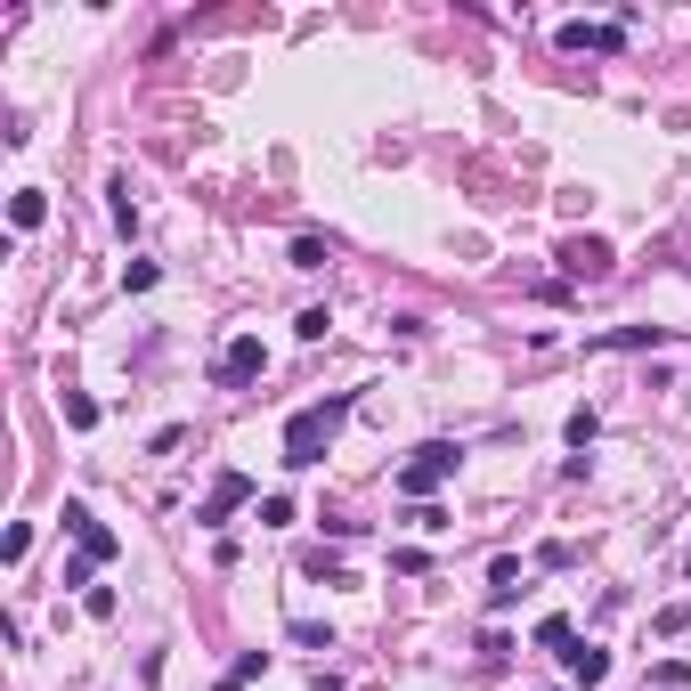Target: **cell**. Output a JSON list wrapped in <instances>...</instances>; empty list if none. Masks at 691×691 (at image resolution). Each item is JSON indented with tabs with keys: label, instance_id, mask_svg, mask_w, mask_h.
<instances>
[{
	"label": "cell",
	"instance_id": "5b68a950",
	"mask_svg": "<svg viewBox=\"0 0 691 691\" xmlns=\"http://www.w3.org/2000/svg\"><path fill=\"white\" fill-rule=\"evenodd\" d=\"M236 505H253V472H220V480H212V496L196 505V521H204V529H220Z\"/></svg>",
	"mask_w": 691,
	"mask_h": 691
},
{
	"label": "cell",
	"instance_id": "44dd1931",
	"mask_svg": "<svg viewBox=\"0 0 691 691\" xmlns=\"http://www.w3.org/2000/svg\"><path fill=\"white\" fill-rule=\"evenodd\" d=\"M293 521V496H261V529H285Z\"/></svg>",
	"mask_w": 691,
	"mask_h": 691
},
{
	"label": "cell",
	"instance_id": "7a4b0ae2",
	"mask_svg": "<svg viewBox=\"0 0 691 691\" xmlns=\"http://www.w3.org/2000/svg\"><path fill=\"white\" fill-rule=\"evenodd\" d=\"M456 464H464L456 439H431V448H415V456L399 464V496H407V505H431V496L456 480Z\"/></svg>",
	"mask_w": 691,
	"mask_h": 691
},
{
	"label": "cell",
	"instance_id": "5bb4252c",
	"mask_svg": "<svg viewBox=\"0 0 691 691\" xmlns=\"http://www.w3.org/2000/svg\"><path fill=\"white\" fill-rule=\"evenodd\" d=\"M578 635H570V618H537V651H570Z\"/></svg>",
	"mask_w": 691,
	"mask_h": 691
},
{
	"label": "cell",
	"instance_id": "6da1fadb",
	"mask_svg": "<svg viewBox=\"0 0 691 691\" xmlns=\"http://www.w3.org/2000/svg\"><path fill=\"white\" fill-rule=\"evenodd\" d=\"M350 423V399H318V407H301L293 423H285V464L293 472H309V464H326V448H334V431Z\"/></svg>",
	"mask_w": 691,
	"mask_h": 691
},
{
	"label": "cell",
	"instance_id": "52a82bcc",
	"mask_svg": "<svg viewBox=\"0 0 691 691\" xmlns=\"http://www.w3.org/2000/svg\"><path fill=\"white\" fill-rule=\"evenodd\" d=\"M626 25H561V49H618Z\"/></svg>",
	"mask_w": 691,
	"mask_h": 691
},
{
	"label": "cell",
	"instance_id": "ffe728a7",
	"mask_svg": "<svg viewBox=\"0 0 691 691\" xmlns=\"http://www.w3.org/2000/svg\"><path fill=\"white\" fill-rule=\"evenodd\" d=\"M326 326H334L326 309H301V318H293V334H301V342H326Z\"/></svg>",
	"mask_w": 691,
	"mask_h": 691
},
{
	"label": "cell",
	"instance_id": "9c48e42d",
	"mask_svg": "<svg viewBox=\"0 0 691 691\" xmlns=\"http://www.w3.org/2000/svg\"><path fill=\"white\" fill-rule=\"evenodd\" d=\"M561 659H570V683H602L610 675V651H594V643H570Z\"/></svg>",
	"mask_w": 691,
	"mask_h": 691
},
{
	"label": "cell",
	"instance_id": "d6986e66",
	"mask_svg": "<svg viewBox=\"0 0 691 691\" xmlns=\"http://www.w3.org/2000/svg\"><path fill=\"white\" fill-rule=\"evenodd\" d=\"M66 423H74V431H90V423H98V399H82V391H66Z\"/></svg>",
	"mask_w": 691,
	"mask_h": 691
},
{
	"label": "cell",
	"instance_id": "9a60e30c",
	"mask_svg": "<svg viewBox=\"0 0 691 691\" xmlns=\"http://www.w3.org/2000/svg\"><path fill=\"white\" fill-rule=\"evenodd\" d=\"M651 683H659V691H691V659H659Z\"/></svg>",
	"mask_w": 691,
	"mask_h": 691
},
{
	"label": "cell",
	"instance_id": "7c38bea8",
	"mask_svg": "<svg viewBox=\"0 0 691 691\" xmlns=\"http://www.w3.org/2000/svg\"><path fill=\"white\" fill-rule=\"evenodd\" d=\"M326 261H334L326 236H293V269H326Z\"/></svg>",
	"mask_w": 691,
	"mask_h": 691
},
{
	"label": "cell",
	"instance_id": "8fae6325",
	"mask_svg": "<svg viewBox=\"0 0 691 691\" xmlns=\"http://www.w3.org/2000/svg\"><path fill=\"white\" fill-rule=\"evenodd\" d=\"M9 220H17V228H41V220H49V196H41V187H25V196H9Z\"/></svg>",
	"mask_w": 691,
	"mask_h": 691
},
{
	"label": "cell",
	"instance_id": "2e32d148",
	"mask_svg": "<svg viewBox=\"0 0 691 691\" xmlns=\"http://www.w3.org/2000/svg\"><path fill=\"white\" fill-rule=\"evenodd\" d=\"M155 277H163V269H155V261H122V293H147V285H155Z\"/></svg>",
	"mask_w": 691,
	"mask_h": 691
},
{
	"label": "cell",
	"instance_id": "4fadbf2b",
	"mask_svg": "<svg viewBox=\"0 0 691 691\" xmlns=\"http://www.w3.org/2000/svg\"><path fill=\"white\" fill-rule=\"evenodd\" d=\"M643 342H659V326H618V334H602L594 350H643Z\"/></svg>",
	"mask_w": 691,
	"mask_h": 691
},
{
	"label": "cell",
	"instance_id": "8992f818",
	"mask_svg": "<svg viewBox=\"0 0 691 691\" xmlns=\"http://www.w3.org/2000/svg\"><path fill=\"white\" fill-rule=\"evenodd\" d=\"M561 269H570V277H610V244L602 236H570V244H561Z\"/></svg>",
	"mask_w": 691,
	"mask_h": 691
},
{
	"label": "cell",
	"instance_id": "e0dca14e",
	"mask_svg": "<svg viewBox=\"0 0 691 691\" xmlns=\"http://www.w3.org/2000/svg\"><path fill=\"white\" fill-rule=\"evenodd\" d=\"M228 675H236V683H261V675H269V651H236Z\"/></svg>",
	"mask_w": 691,
	"mask_h": 691
},
{
	"label": "cell",
	"instance_id": "ac0fdd59",
	"mask_svg": "<svg viewBox=\"0 0 691 691\" xmlns=\"http://www.w3.org/2000/svg\"><path fill=\"white\" fill-rule=\"evenodd\" d=\"M594 431H602V415H594V407H578V415H570V448H594Z\"/></svg>",
	"mask_w": 691,
	"mask_h": 691
},
{
	"label": "cell",
	"instance_id": "30bf717a",
	"mask_svg": "<svg viewBox=\"0 0 691 691\" xmlns=\"http://www.w3.org/2000/svg\"><path fill=\"white\" fill-rule=\"evenodd\" d=\"M285 635H293L301 651H334V626H326V618H293V626H285Z\"/></svg>",
	"mask_w": 691,
	"mask_h": 691
},
{
	"label": "cell",
	"instance_id": "3957f363",
	"mask_svg": "<svg viewBox=\"0 0 691 691\" xmlns=\"http://www.w3.org/2000/svg\"><path fill=\"white\" fill-rule=\"evenodd\" d=\"M57 521H66V537L82 545V561H114V553H122V537H114V529L82 505V496H66V513H57Z\"/></svg>",
	"mask_w": 691,
	"mask_h": 691
},
{
	"label": "cell",
	"instance_id": "ba28073f",
	"mask_svg": "<svg viewBox=\"0 0 691 691\" xmlns=\"http://www.w3.org/2000/svg\"><path fill=\"white\" fill-rule=\"evenodd\" d=\"M521 586H529V578H521V561H513V553H496V561H488V602H513Z\"/></svg>",
	"mask_w": 691,
	"mask_h": 691
},
{
	"label": "cell",
	"instance_id": "277c9868",
	"mask_svg": "<svg viewBox=\"0 0 691 691\" xmlns=\"http://www.w3.org/2000/svg\"><path fill=\"white\" fill-rule=\"evenodd\" d=\"M261 366H269V350H261V334H236V342L220 350V366H212V383H220V391H236V383H253Z\"/></svg>",
	"mask_w": 691,
	"mask_h": 691
}]
</instances>
